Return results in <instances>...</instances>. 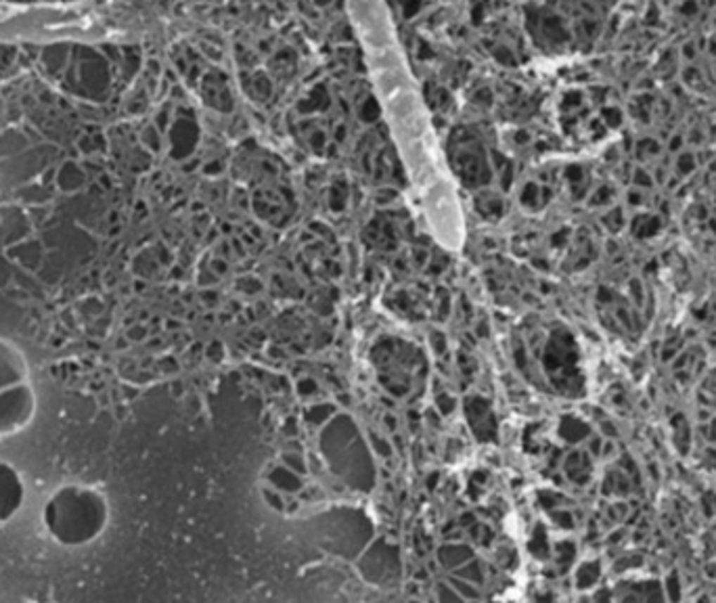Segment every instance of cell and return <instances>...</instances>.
<instances>
[{"label":"cell","instance_id":"cell-1","mask_svg":"<svg viewBox=\"0 0 716 603\" xmlns=\"http://www.w3.org/2000/svg\"><path fill=\"white\" fill-rule=\"evenodd\" d=\"M109 521L103 493L90 486L68 484L55 490L42 509V523L51 538L63 547H82L96 540Z\"/></svg>","mask_w":716,"mask_h":603},{"label":"cell","instance_id":"cell-2","mask_svg":"<svg viewBox=\"0 0 716 603\" xmlns=\"http://www.w3.org/2000/svg\"><path fill=\"white\" fill-rule=\"evenodd\" d=\"M36 415V392L30 381L0 390V436L25 430Z\"/></svg>","mask_w":716,"mask_h":603},{"label":"cell","instance_id":"cell-3","mask_svg":"<svg viewBox=\"0 0 716 603\" xmlns=\"http://www.w3.org/2000/svg\"><path fill=\"white\" fill-rule=\"evenodd\" d=\"M25 484L21 474L6 461H0V523L11 521L23 507Z\"/></svg>","mask_w":716,"mask_h":603},{"label":"cell","instance_id":"cell-4","mask_svg":"<svg viewBox=\"0 0 716 603\" xmlns=\"http://www.w3.org/2000/svg\"><path fill=\"white\" fill-rule=\"evenodd\" d=\"M30 381V367L23 352L8 340L0 338V390Z\"/></svg>","mask_w":716,"mask_h":603}]
</instances>
